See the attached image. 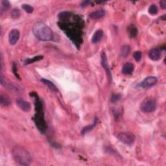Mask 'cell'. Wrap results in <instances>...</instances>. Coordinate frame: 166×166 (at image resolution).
I'll use <instances>...</instances> for the list:
<instances>
[{
  "mask_svg": "<svg viewBox=\"0 0 166 166\" xmlns=\"http://www.w3.org/2000/svg\"><path fill=\"white\" fill-rule=\"evenodd\" d=\"M121 97V96L120 94H114L111 97V101L112 103H116V102L120 100Z\"/></svg>",
  "mask_w": 166,
  "mask_h": 166,
  "instance_id": "cb8c5ba5",
  "label": "cell"
},
{
  "mask_svg": "<svg viewBox=\"0 0 166 166\" xmlns=\"http://www.w3.org/2000/svg\"><path fill=\"white\" fill-rule=\"evenodd\" d=\"M101 65H102V66L103 67L104 69L106 70V73H107L108 79L111 80L112 79V75H111L110 71V69H109L107 57H106V53L104 51H103L102 53H101Z\"/></svg>",
  "mask_w": 166,
  "mask_h": 166,
  "instance_id": "ba28073f",
  "label": "cell"
},
{
  "mask_svg": "<svg viewBox=\"0 0 166 166\" xmlns=\"http://www.w3.org/2000/svg\"><path fill=\"white\" fill-rule=\"evenodd\" d=\"M103 37V31L102 30H97L95 32L93 35L92 38H91V42L93 44H97L101 40L102 38Z\"/></svg>",
  "mask_w": 166,
  "mask_h": 166,
  "instance_id": "7c38bea8",
  "label": "cell"
},
{
  "mask_svg": "<svg viewBox=\"0 0 166 166\" xmlns=\"http://www.w3.org/2000/svg\"><path fill=\"white\" fill-rule=\"evenodd\" d=\"M141 56H142V55H141V53L140 51H136L134 53V58L136 60V61H137V62H139V61L141 60Z\"/></svg>",
  "mask_w": 166,
  "mask_h": 166,
  "instance_id": "d4e9b609",
  "label": "cell"
},
{
  "mask_svg": "<svg viewBox=\"0 0 166 166\" xmlns=\"http://www.w3.org/2000/svg\"><path fill=\"white\" fill-rule=\"evenodd\" d=\"M134 70V66L132 63H126L125 64L123 65V66L122 68V73L123 74H126V75H128V74H130L133 72V71Z\"/></svg>",
  "mask_w": 166,
  "mask_h": 166,
  "instance_id": "4fadbf2b",
  "label": "cell"
},
{
  "mask_svg": "<svg viewBox=\"0 0 166 166\" xmlns=\"http://www.w3.org/2000/svg\"><path fill=\"white\" fill-rule=\"evenodd\" d=\"M158 80L156 77L150 76L145 78L143 81L141 82L140 84L138 85V87L143 88H149L156 84Z\"/></svg>",
  "mask_w": 166,
  "mask_h": 166,
  "instance_id": "8992f818",
  "label": "cell"
},
{
  "mask_svg": "<svg viewBox=\"0 0 166 166\" xmlns=\"http://www.w3.org/2000/svg\"><path fill=\"white\" fill-rule=\"evenodd\" d=\"M97 121H98V120H97V117L95 118L92 124H89V125H88V126H86V127H84V128L82 129L81 134H85L87 132L90 131V130H92L94 128V127L96 126V124H97Z\"/></svg>",
  "mask_w": 166,
  "mask_h": 166,
  "instance_id": "5bb4252c",
  "label": "cell"
},
{
  "mask_svg": "<svg viewBox=\"0 0 166 166\" xmlns=\"http://www.w3.org/2000/svg\"><path fill=\"white\" fill-rule=\"evenodd\" d=\"M12 155L15 162L20 165H29L32 162L31 155L24 147L16 145L12 151Z\"/></svg>",
  "mask_w": 166,
  "mask_h": 166,
  "instance_id": "7a4b0ae2",
  "label": "cell"
},
{
  "mask_svg": "<svg viewBox=\"0 0 166 166\" xmlns=\"http://www.w3.org/2000/svg\"><path fill=\"white\" fill-rule=\"evenodd\" d=\"M91 4V1H88V0H87V1H82L81 3V6L82 7H88V6L90 5Z\"/></svg>",
  "mask_w": 166,
  "mask_h": 166,
  "instance_id": "484cf974",
  "label": "cell"
},
{
  "mask_svg": "<svg viewBox=\"0 0 166 166\" xmlns=\"http://www.w3.org/2000/svg\"><path fill=\"white\" fill-rule=\"evenodd\" d=\"M20 31L18 29H13L8 34V42L11 45H15L20 38Z\"/></svg>",
  "mask_w": 166,
  "mask_h": 166,
  "instance_id": "52a82bcc",
  "label": "cell"
},
{
  "mask_svg": "<svg viewBox=\"0 0 166 166\" xmlns=\"http://www.w3.org/2000/svg\"><path fill=\"white\" fill-rule=\"evenodd\" d=\"M35 105H36V110L37 113L35 115L34 117V121L36 126L38 130L42 133L45 132L47 129L46 121L44 120V112L42 111V105L41 104L38 99H36V103H35Z\"/></svg>",
  "mask_w": 166,
  "mask_h": 166,
  "instance_id": "3957f363",
  "label": "cell"
},
{
  "mask_svg": "<svg viewBox=\"0 0 166 166\" xmlns=\"http://www.w3.org/2000/svg\"><path fill=\"white\" fill-rule=\"evenodd\" d=\"M41 81L44 84L46 85L47 87H48L51 90L54 91H58L57 87H56V86L54 84H53L52 82L49 81V80H47V79H42Z\"/></svg>",
  "mask_w": 166,
  "mask_h": 166,
  "instance_id": "2e32d148",
  "label": "cell"
},
{
  "mask_svg": "<svg viewBox=\"0 0 166 166\" xmlns=\"http://www.w3.org/2000/svg\"><path fill=\"white\" fill-rule=\"evenodd\" d=\"M0 103L2 106H7L11 105V101L7 95L1 94L0 96Z\"/></svg>",
  "mask_w": 166,
  "mask_h": 166,
  "instance_id": "9a60e30c",
  "label": "cell"
},
{
  "mask_svg": "<svg viewBox=\"0 0 166 166\" xmlns=\"http://www.w3.org/2000/svg\"><path fill=\"white\" fill-rule=\"evenodd\" d=\"M118 140L127 145H131L134 143L135 138L134 136L128 132H120L117 136Z\"/></svg>",
  "mask_w": 166,
  "mask_h": 166,
  "instance_id": "5b68a950",
  "label": "cell"
},
{
  "mask_svg": "<svg viewBox=\"0 0 166 166\" xmlns=\"http://www.w3.org/2000/svg\"><path fill=\"white\" fill-rule=\"evenodd\" d=\"M129 28L130 29L129 30V34L132 37H134L136 36V34H137V29L136 28V27L134 25H130L129 27Z\"/></svg>",
  "mask_w": 166,
  "mask_h": 166,
  "instance_id": "44dd1931",
  "label": "cell"
},
{
  "mask_svg": "<svg viewBox=\"0 0 166 166\" xmlns=\"http://www.w3.org/2000/svg\"><path fill=\"white\" fill-rule=\"evenodd\" d=\"M16 104L18 107L24 112H29L31 109V105L29 102L22 99L18 98L16 100Z\"/></svg>",
  "mask_w": 166,
  "mask_h": 166,
  "instance_id": "9c48e42d",
  "label": "cell"
},
{
  "mask_svg": "<svg viewBox=\"0 0 166 166\" xmlns=\"http://www.w3.org/2000/svg\"><path fill=\"white\" fill-rule=\"evenodd\" d=\"M10 3L7 0H4V1H1V13L2 12L7 11L10 7Z\"/></svg>",
  "mask_w": 166,
  "mask_h": 166,
  "instance_id": "d6986e66",
  "label": "cell"
},
{
  "mask_svg": "<svg viewBox=\"0 0 166 166\" xmlns=\"http://www.w3.org/2000/svg\"><path fill=\"white\" fill-rule=\"evenodd\" d=\"M32 32L40 40L47 42L53 40V33L52 30L42 22H38L35 23L32 27Z\"/></svg>",
  "mask_w": 166,
  "mask_h": 166,
  "instance_id": "6da1fadb",
  "label": "cell"
},
{
  "mask_svg": "<svg viewBox=\"0 0 166 166\" xmlns=\"http://www.w3.org/2000/svg\"><path fill=\"white\" fill-rule=\"evenodd\" d=\"M105 11L103 9L101 10H97L96 11L92 12V13L90 14V18L91 19L94 20H97L103 18V16H105Z\"/></svg>",
  "mask_w": 166,
  "mask_h": 166,
  "instance_id": "8fae6325",
  "label": "cell"
},
{
  "mask_svg": "<svg viewBox=\"0 0 166 166\" xmlns=\"http://www.w3.org/2000/svg\"><path fill=\"white\" fill-rule=\"evenodd\" d=\"M160 4L161 7L163 9H165L166 8V1L165 0H162L160 2Z\"/></svg>",
  "mask_w": 166,
  "mask_h": 166,
  "instance_id": "4316f807",
  "label": "cell"
},
{
  "mask_svg": "<svg viewBox=\"0 0 166 166\" xmlns=\"http://www.w3.org/2000/svg\"><path fill=\"white\" fill-rule=\"evenodd\" d=\"M22 8L26 12V13H29V14L32 13L34 11L33 7H31L30 5H28V4H23L22 5Z\"/></svg>",
  "mask_w": 166,
  "mask_h": 166,
  "instance_id": "ffe728a7",
  "label": "cell"
},
{
  "mask_svg": "<svg viewBox=\"0 0 166 166\" xmlns=\"http://www.w3.org/2000/svg\"><path fill=\"white\" fill-rule=\"evenodd\" d=\"M20 16V12L19 11V9L18 8H14L11 12V16L14 19L18 18Z\"/></svg>",
  "mask_w": 166,
  "mask_h": 166,
  "instance_id": "603a6c76",
  "label": "cell"
},
{
  "mask_svg": "<svg viewBox=\"0 0 166 166\" xmlns=\"http://www.w3.org/2000/svg\"><path fill=\"white\" fill-rule=\"evenodd\" d=\"M42 58H43L42 56H37V57H34L32 58L27 59V60L25 61V64H29L33 63V62H36V61H39L42 60Z\"/></svg>",
  "mask_w": 166,
  "mask_h": 166,
  "instance_id": "ac0fdd59",
  "label": "cell"
},
{
  "mask_svg": "<svg viewBox=\"0 0 166 166\" xmlns=\"http://www.w3.org/2000/svg\"><path fill=\"white\" fill-rule=\"evenodd\" d=\"M149 57L154 61L158 60L161 57V52L158 49H152L149 53Z\"/></svg>",
  "mask_w": 166,
  "mask_h": 166,
  "instance_id": "30bf717a",
  "label": "cell"
},
{
  "mask_svg": "<svg viewBox=\"0 0 166 166\" xmlns=\"http://www.w3.org/2000/svg\"><path fill=\"white\" fill-rule=\"evenodd\" d=\"M156 103L155 101L153 99H149L145 100L141 103L140 106V110L144 113H151L155 110Z\"/></svg>",
  "mask_w": 166,
  "mask_h": 166,
  "instance_id": "277c9868",
  "label": "cell"
},
{
  "mask_svg": "<svg viewBox=\"0 0 166 166\" xmlns=\"http://www.w3.org/2000/svg\"><path fill=\"white\" fill-rule=\"evenodd\" d=\"M149 13L152 15H155L158 13V7L155 5H151L149 8Z\"/></svg>",
  "mask_w": 166,
  "mask_h": 166,
  "instance_id": "7402d4cb",
  "label": "cell"
},
{
  "mask_svg": "<svg viewBox=\"0 0 166 166\" xmlns=\"http://www.w3.org/2000/svg\"><path fill=\"white\" fill-rule=\"evenodd\" d=\"M130 51V47L129 46H124L121 49V54L123 57H127Z\"/></svg>",
  "mask_w": 166,
  "mask_h": 166,
  "instance_id": "e0dca14e",
  "label": "cell"
}]
</instances>
